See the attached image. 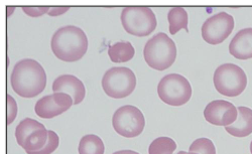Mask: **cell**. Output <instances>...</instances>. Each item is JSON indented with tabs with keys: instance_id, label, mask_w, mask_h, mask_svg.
I'll return each mask as SVG.
<instances>
[{
	"instance_id": "obj_5",
	"label": "cell",
	"mask_w": 252,
	"mask_h": 154,
	"mask_svg": "<svg viewBox=\"0 0 252 154\" xmlns=\"http://www.w3.org/2000/svg\"><path fill=\"white\" fill-rule=\"evenodd\" d=\"M124 30L136 36H148L157 28V17L152 8L146 6H127L121 13Z\"/></svg>"
},
{
	"instance_id": "obj_24",
	"label": "cell",
	"mask_w": 252,
	"mask_h": 154,
	"mask_svg": "<svg viewBox=\"0 0 252 154\" xmlns=\"http://www.w3.org/2000/svg\"><path fill=\"white\" fill-rule=\"evenodd\" d=\"M69 8H70L69 6H65V7H63V6H61V7H51L50 12L48 14L51 15V16H58V15H61L63 13L67 12Z\"/></svg>"
},
{
	"instance_id": "obj_23",
	"label": "cell",
	"mask_w": 252,
	"mask_h": 154,
	"mask_svg": "<svg viewBox=\"0 0 252 154\" xmlns=\"http://www.w3.org/2000/svg\"><path fill=\"white\" fill-rule=\"evenodd\" d=\"M22 8L29 16L32 17H38L45 13H49L51 9L50 6H23Z\"/></svg>"
},
{
	"instance_id": "obj_1",
	"label": "cell",
	"mask_w": 252,
	"mask_h": 154,
	"mask_svg": "<svg viewBox=\"0 0 252 154\" xmlns=\"http://www.w3.org/2000/svg\"><path fill=\"white\" fill-rule=\"evenodd\" d=\"M13 91L23 98H34L44 92L47 74L38 62L25 59L15 63L10 76Z\"/></svg>"
},
{
	"instance_id": "obj_22",
	"label": "cell",
	"mask_w": 252,
	"mask_h": 154,
	"mask_svg": "<svg viewBox=\"0 0 252 154\" xmlns=\"http://www.w3.org/2000/svg\"><path fill=\"white\" fill-rule=\"evenodd\" d=\"M6 103H7V115H6V124L10 125L17 116V104L15 100L10 96H6Z\"/></svg>"
},
{
	"instance_id": "obj_21",
	"label": "cell",
	"mask_w": 252,
	"mask_h": 154,
	"mask_svg": "<svg viewBox=\"0 0 252 154\" xmlns=\"http://www.w3.org/2000/svg\"><path fill=\"white\" fill-rule=\"evenodd\" d=\"M60 144V139L58 134L56 132L49 130V138L47 144L39 149L38 151H32V152H28V154H52L54 151L57 150Z\"/></svg>"
},
{
	"instance_id": "obj_13",
	"label": "cell",
	"mask_w": 252,
	"mask_h": 154,
	"mask_svg": "<svg viewBox=\"0 0 252 154\" xmlns=\"http://www.w3.org/2000/svg\"><path fill=\"white\" fill-rule=\"evenodd\" d=\"M54 93H65L74 100V105L80 104L86 96V89L83 82L73 75H62L53 83Z\"/></svg>"
},
{
	"instance_id": "obj_4",
	"label": "cell",
	"mask_w": 252,
	"mask_h": 154,
	"mask_svg": "<svg viewBox=\"0 0 252 154\" xmlns=\"http://www.w3.org/2000/svg\"><path fill=\"white\" fill-rule=\"evenodd\" d=\"M213 81L216 90L229 98L241 95L247 86L245 72L234 63L219 65L214 73Z\"/></svg>"
},
{
	"instance_id": "obj_15",
	"label": "cell",
	"mask_w": 252,
	"mask_h": 154,
	"mask_svg": "<svg viewBox=\"0 0 252 154\" xmlns=\"http://www.w3.org/2000/svg\"><path fill=\"white\" fill-rule=\"evenodd\" d=\"M237 110V120L233 124L226 126L225 130L234 137L244 138L252 133V110L244 106L238 107Z\"/></svg>"
},
{
	"instance_id": "obj_16",
	"label": "cell",
	"mask_w": 252,
	"mask_h": 154,
	"mask_svg": "<svg viewBox=\"0 0 252 154\" xmlns=\"http://www.w3.org/2000/svg\"><path fill=\"white\" fill-rule=\"evenodd\" d=\"M135 51L129 41H118L108 49V55L113 62H126L134 57Z\"/></svg>"
},
{
	"instance_id": "obj_7",
	"label": "cell",
	"mask_w": 252,
	"mask_h": 154,
	"mask_svg": "<svg viewBox=\"0 0 252 154\" xmlns=\"http://www.w3.org/2000/svg\"><path fill=\"white\" fill-rule=\"evenodd\" d=\"M136 87L134 73L125 67L109 69L102 78V88L107 96L122 99L132 94Z\"/></svg>"
},
{
	"instance_id": "obj_2",
	"label": "cell",
	"mask_w": 252,
	"mask_h": 154,
	"mask_svg": "<svg viewBox=\"0 0 252 154\" xmlns=\"http://www.w3.org/2000/svg\"><path fill=\"white\" fill-rule=\"evenodd\" d=\"M51 47L61 61L72 62L81 60L88 50V38L80 28L67 26L59 29L53 35Z\"/></svg>"
},
{
	"instance_id": "obj_27",
	"label": "cell",
	"mask_w": 252,
	"mask_h": 154,
	"mask_svg": "<svg viewBox=\"0 0 252 154\" xmlns=\"http://www.w3.org/2000/svg\"><path fill=\"white\" fill-rule=\"evenodd\" d=\"M250 152H251V154H252V141H251V143H250Z\"/></svg>"
},
{
	"instance_id": "obj_14",
	"label": "cell",
	"mask_w": 252,
	"mask_h": 154,
	"mask_svg": "<svg viewBox=\"0 0 252 154\" xmlns=\"http://www.w3.org/2000/svg\"><path fill=\"white\" fill-rule=\"evenodd\" d=\"M229 53L238 60L252 59V29L239 31L231 40Z\"/></svg>"
},
{
	"instance_id": "obj_8",
	"label": "cell",
	"mask_w": 252,
	"mask_h": 154,
	"mask_svg": "<svg viewBox=\"0 0 252 154\" xmlns=\"http://www.w3.org/2000/svg\"><path fill=\"white\" fill-rule=\"evenodd\" d=\"M15 138L19 146L26 152L38 151L43 148L49 138V130L38 121L26 118L19 122L15 129Z\"/></svg>"
},
{
	"instance_id": "obj_11",
	"label": "cell",
	"mask_w": 252,
	"mask_h": 154,
	"mask_svg": "<svg viewBox=\"0 0 252 154\" xmlns=\"http://www.w3.org/2000/svg\"><path fill=\"white\" fill-rule=\"evenodd\" d=\"M72 105H74V100L70 95L54 93L39 99L34 106V111L40 118L52 119L68 111Z\"/></svg>"
},
{
	"instance_id": "obj_25",
	"label": "cell",
	"mask_w": 252,
	"mask_h": 154,
	"mask_svg": "<svg viewBox=\"0 0 252 154\" xmlns=\"http://www.w3.org/2000/svg\"><path fill=\"white\" fill-rule=\"evenodd\" d=\"M113 154H139V153L133 150H120V151L114 152Z\"/></svg>"
},
{
	"instance_id": "obj_10",
	"label": "cell",
	"mask_w": 252,
	"mask_h": 154,
	"mask_svg": "<svg viewBox=\"0 0 252 154\" xmlns=\"http://www.w3.org/2000/svg\"><path fill=\"white\" fill-rule=\"evenodd\" d=\"M234 18L227 12H219L209 17L202 27V36L210 45H219L232 32Z\"/></svg>"
},
{
	"instance_id": "obj_20",
	"label": "cell",
	"mask_w": 252,
	"mask_h": 154,
	"mask_svg": "<svg viewBox=\"0 0 252 154\" xmlns=\"http://www.w3.org/2000/svg\"><path fill=\"white\" fill-rule=\"evenodd\" d=\"M190 152L199 154H216L214 143L208 138H199L195 140L190 146Z\"/></svg>"
},
{
	"instance_id": "obj_3",
	"label": "cell",
	"mask_w": 252,
	"mask_h": 154,
	"mask_svg": "<svg viewBox=\"0 0 252 154\" xmlns=\"http://www.w3.org/2000/svg\"><path fill=\"white\" fill-rule=\"evenodd\" d=\"M143 57L151 68L157 71H164L173 65L176 61V43L169 35L159 32L146 42Z\"/></svg>"
},
{
	"instance_id": "obj_6",
	"label": "cell",
	"mask_w": 252,
	"mask_h": 154,
	"mask_svg": "<svg viewBox=\"0 0 252 154\" xmlns=\"http://www.w3.org/2000/svg\"><path fill=\"white\" fill-rule=\"evenodd\" d=\"M158 94L165 104L180 107L190 101L192 87L184 76L170 74L164 76L158 85Z\"/></svg>"
},
{
	"instance_id": "obj_26",
	"label": "cell",
	"mask_w": 252,
	"mask_h": 154,
	"mask_svg": "<svg viewBox=\"0 0 252 154\" xmlns=\"http://www.w3.org/2000/svg\"><path fill=\"white\" fill-rule=\"evenodd\" d=\"M177 154H199V153H196V152H186V151H180L179 153H177Z\"/></svg>"
},
{
	"instance_id": "obj_17",
	"label": "cell",
	"mask_w": 252,
	"mask_h": 154,
	"mask_svg": "<svg viewBox=\"0 0 252 154\" xmlns=\"http://www.w3.org/2000/svg\"><path fill=\"white\" fill-rule=\"evenodd\" d=\"M167 19L170 24V32L176 34L181 30H185L189 32L188 29V12L183 7H174L169 11Z\"/></svg>"
},
{
	"instance_id": "obj_18",
	"label": "cell",
	"mask_w": 252,
	"mask_h": 154,
	"mask_svg": "<svg viewBox=\"0 0 252 154\" xmlns=\"http://www.w3.org/2000/svg\"><path fill=\"white\" fill-rule=\"evenodd\" d=\"M78 151L79 154H104L105 146L99 136L89 134L80 140Z\"/></svg>"
},
{
	"instance_id": "obj_9",
	"label": "cell",
	"mask_w": 252,
	"mask_h": 154,
	"mask_svg": "<svg viewBox=\"0 0 252 154\" xmlns=\"http://www.w3.org/2000/svg\"><path fill=\"white\" fill-rule=\"evenodd\" d=\"M112 125L119 135L125 138H133L142 133L145 119L138 108L126 105L116 110L112 118Z\"/></svg>"
},
{
	"instance_id": "obj_19",
	"label": "cell",
	"mask_w": 252,
	"mask_h": 154,
	"mask_svg": "<svg viewBox=\"0 0 252 154\" xmlns=\"http://www.w3.org/2000/svg\"><path fill=\"white\" fill-rule=\"evenodd\" d=\"M177 149V143L170 137L155 139L149 148L150 154H173Z\"/></svg>"
},
{
	"instance_id": "obj_12",
	"label": "cell",
	"mask_w": 252,
	"mask_h": 154,
	"mask_svg": "<svg viewBox=\"0 0 252 154\" xmlns=\"http://www.w3.org/2000/svg\"><path fill=\"white\" fill-rule=\"evenodd\" d=\"M204 117L210 124L226 127L237 120L238 110L228 101L215 100L206 106Z\"/></svg>"
}]
</instances>
